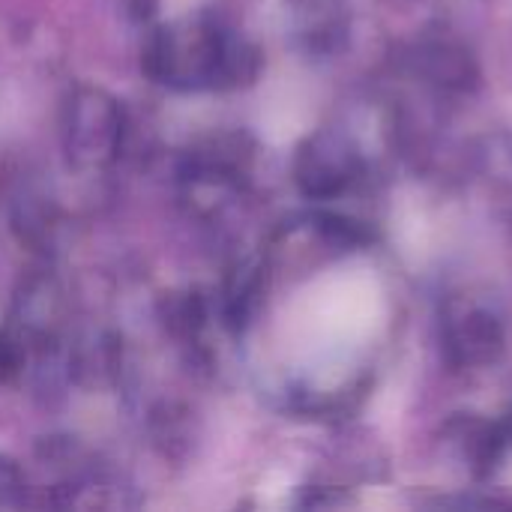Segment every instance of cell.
Here are the masks:
<instances>
[{
    "instance_id": "6da1fadb",
    "label": "cell",
    "mask_w": 512,
    "mask_h": 512,
    "mask_svg": "<svg viewBox=\"0 0 512 512\" xmlns=\"http://www.w3.org/2000/svg\"><path fill=\"white\" fill-rule=\"evenodd\" d=\"M258 48L216 18L159 27L144 48V69L174 90H231L258 75Z\"/></svg>"
},
{
    "instance_id": "7a4b0ae2",
    "label": "cell",
    "mask_w": 512,
    "mask_h": 512,
    "mask_svg": "<svg viewBox=\"0 0 512 512\" xmlns=\"http://www.w3.org/2000/svg\"><path fill=\"white\" fill-rule=\"evenodd\" d=\"M123 144V108L111 93L81 84L63 108V150L78 171H102L114 165Z\"/></svg>"
},
{
    "instance_id": "3957f363",
    "label": "cell",
    "mask_w": 512,
    "mask_h": 512,
    "mask_svg": "<svg viewBox=\"0 0 512 512\" xmlns=\"http://www.w3.org/2000/svg\"><path fill=\"white\" fill-rule=\"evenodd\" d=\"M360 174H363L360 153L351 147L348 138L336 132L321 129L318 135L306 138L303 147L297 150L294 177L309 198H333L345 192Z\"/></svg>"
},
{
    "instance_id": "277c9868",
    "label": "cell",
    "mask_w": 512,
    "mask_h": 512,
    "mask_svg": "<svg viewBox=\"0 0 512 512\" xmlns=\"http://www.w3.org/2000/svg\"><path fill=\"white\" fill-rule=\"evenodd\" d=\"M444 348L450 363L456 366H489L504 351V330L495 315L483 309H468L447 318Z\"/></svg>"
},
{
    "instance_id": "5b68a950",
    "label": "cell",
    "mask_w": 512,
    "mask_h": 512,
    "mask_svg": "<svg viewBox=\"0 0 512 512\" xmlns=\"http://www.w3.org/2000/svg\"><path fill=\"white\" fill-rule=\"evenodd\" d=\"M423 66H426V75L447 90H468L477 81L474 60L450 42L429 45L423 51Z\"/></svg>"
},
{
    "instance_id": "8992f818",
    "label": "cell",
    "mask_w": 512,
    "mask_h": 512,
    "mask_svg": "<svg viewBox=\"0 0 512 512\" xmlns=\"http://www.w3.org/2000/svg\"><path fill=\"white\" fill-rule=\"evenodd\" d=\"M24 501V474L15 462L0 456V507H15Z\"/></svg>"
}]
</instances>
